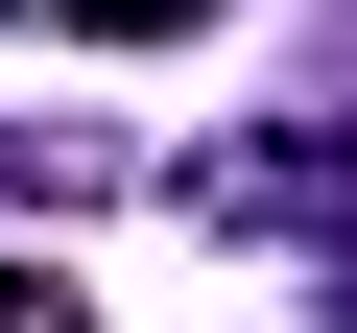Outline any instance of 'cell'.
I'll list each match as a JSON object with an SVG mask.
<instances>
[{
  "label": "cell",
  "mask_w": 357,
  "mask_h": 333,
  "mask_svg": "<svg viewBox=\"0 0 357 333\" xmlns=\"http://www.w3.org/2000/svg\"><path fill=\"white\" fill-rule=\"evenodd\" d=\"M0 333H96V286L72 262H0Z\"/></svg>",
  "instance_id": "obj_4"
},
{
  "label": "cell",
  "mask_w": 357,
  "mask_h": 333,
  "mask_svg": "<svg viewBox=\"0 0 357 333\" xmlns=\"http://www.w3.org/2000/svg\"><path fill=\"white\" fill-rule=\"evenodd\" d=\"M48 24H72V48H191L215 0H48Z\"/></svg>",
  "instance_id": "obj_3"
},
{
  "label": "cell",
  "mask_w": 357,
  "mask_h": 333,
  "mask_svg": "<svg viewBox=\"0 0 357 333\" xmlns=\"http://www.w3.org/2000/svg\"><path fill=\"white\" fill-rule=\"evenodd\" d=\"M191 215H238V238H262V215L333 238V309H357V143H215V166H191Z\"/></svg>",
  "instance_id": "obj_1"
},
{
  "label": "cell",
  "mask_w": 357,
  "mask_h": 333,
  "mask_svg": "<svg viewBox=\"0 0 357 333\" xmlns=\"http://www.w3.org/2000/svg\"><path fill=\"white\" fill-rule=\"evenodd\" d=\"M0 191H119V143L96 119H0Z\"/></svg>",
  "instance_id": "obj_2"
}]
</instances>
